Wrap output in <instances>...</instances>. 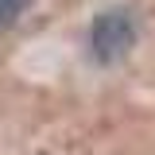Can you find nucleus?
<instances>
[{"label":"nucleus","mask_w":155,"mask_h":155,"mask_svg":"<svg viewBox=\"0 0 155 155\" xmlns=\"http://www.w3.org/2000/svg\"><path fill=\"white\" fill-rule=\"evenodd\" d=\"M132 43H136V19H132V12H124V8L101 12V16L93 19V27H89V47H93V58L101 66L120 62V58L132 51Z\"/></svg>","instance_id":"f257e3e1"},{"label":"nucleus","mask_w":155,"mask_h":155,"mask_svg":"<svg viewBox=\"0 0 155 155\" xmlns=\"http://www.w3.org/2000/svg\"><path fill=\"white\" fill-rule=\"evenodd\" d=\"M27 4H31V0H0V27L16 23V19L27 12Z\"/></svg>","instance_id":"f03ea898"}]
</instances>
